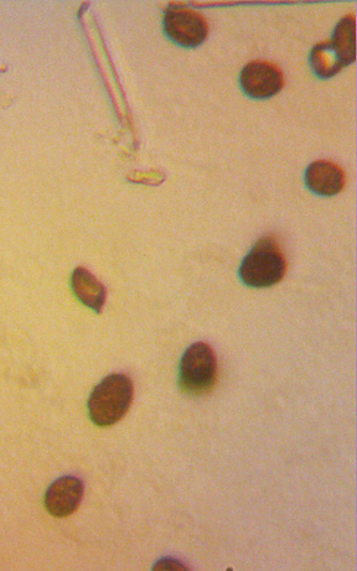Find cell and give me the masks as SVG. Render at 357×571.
Returning a JSON list of instances; mask_svg holds the SVG:
<instances>
[{"label": "cell", "mask_w": 357, "mask_h": 571, "mask_svg": "<svg viewBox=\"0 0 357 571\" xmlns=\"http://www.w3.org/2000/svg\"><path fill=\"white\" fill-rule=\"evenodd\" d=\"M355 29V15H349L340 20L334 31L331 45L343 66L354 64L356 59Z\"/></svg>", "instance_id": "obj_9"}, {"label": "cell", "mask_w": 357, "mask_h": 571, "mask_svg": "<svg viewBox=\"0 0 357 571\" xmlns=\"http://www.w3.org/2000/svg\"><path fill=\"white\" fill-rule=\"evenodd\" d=\"M243 92L253 100H268L282 91L284 76L278 66L268 61H252L240 76Z\"/></svg>", "instance_id": "obj_5"}, {"label": "cell", "mask_w": 357, "mask_h": 571, "mask_svg": "<svg viewBox=\"0 0 357 571\" xmlns=\"http://www.w3.org/2000/svg\"><path fill=\"white\" fill-rule=\"evenodd\" d=\"M217 381V358L211 346L195 342L181 357L179 386L190 396H204L214 389Z\"/></svg>", "instance_id": "obj_3"}, {"label": "cell", "mask_w": 357, "mask_h": 571, "mask_svg": "<svg viewBox=\"0 0 357 571\" xmlns=\"http://www.w3.org/2000/svg\"><path fill=\"white\" fill-rule=\"evenodd\" d=\"M286 271V257L277 241L263 237L243 259L240 278L247 287L265 289L281 283Z\"/></svg>", "instance_id": "obj_2"}, {"label": "cell", "mask_w": 357, "mask_h": 571, "mask_svg": "<svg viewBox=\"0 0 357 571\" xmlns=\"http://www.w3.org/2000/svg\"><path fill=\"white\" fill-rule=\"evenodd\" d=\"M154 571H186L189 570L188 568L184 567L183 563H180L179 560H175L172 558H164L160 559L157 564L154 565Z\"/></svg>", "instance_id": "obj_11"}, {"label": "cell", "mask_w": 357, "mask_h": 571, "mask_svg": "<svg viewBox=\"0 0 357 571\" xmlns=\"http://www.w3.org/2000/svg\"><path fill=\"white\" fill-rule=\"evenodd\" d=\"M134 397L131 378L123 373H113L105 378L89 399V414L98 427L115 425L127 414Z\"/></svg>", "instance_id": "obj_1"}, {"label": "cell", "mask_w": 357, "mask_h": 571, "mask_svg": "<svg viewBox=\"0 0 357 571\" xmlns=\"http://www.w3.org/2000/svg\"><path fill=\"white\" fill-rule=\"evenodd\" d=\"M164 31L175 44L198 48L208 38L209 27L196 10L173 4L165 12Z\"/></svg>", "instance_id": "obj_4"}, {"label": "cell", "mask_w": 357, "mask_h": 571, "mask_svg": "<svg viewBox=\"0 0 357 571\" xmlns=\"http://www.w3.org/2000/svg\"><path fill=\"white\" fill-rule=\"evenodd\" d=\"M305 184L314 194L335 196L344 190L345 174L340 166L328 160H318L305 171Z\"/></svg>", "instance_id": "obj_7"}, {"label": "cell", "mask_w": 357, "mask_h": 571, "mask_svg": "<svg viewBox=\"0 0 357 571\" xmlns=\"http://www.w3.org/2000/svg\"><path fill=\"white\" fill-rule=\"evenodd\" d=\"M85 486L74 476H65L49 487L45 496L46 511L56 518H65L77 511L84 498Z\"/></svg>", "instance_id": "obj_6"}, {"label": "cell", "mask_w": 357, "mask_h": 571, "mask_svg": "<svg viewBox=\"0 0 357 571\" xmlns=\"http://www.w3.org/2000/svg\"><path fill=\"white\" fill-rule=\"evenodd\" d=\"M72 292L87 308L101 314L106 303V288L85 268H77L71 277Z\"/></svg>", "instance_id": "obj_8"}, {"label": "cell", "mask_w": 357, "mask_h": 571, "mask_svg": "<svg viewBox=\"0 0 357 571\" xmlns=\"http://www.w3.org/2000/svg\"><path fill=\"white\" fill-rule=\"evenodd\" d=\"M310 66H312L314 74L323 80L338 75V72L344 67L331 43H319L314 46L312 53H310Z\"/></svg>", "instance_id": "obj_10"}]
</instances>
